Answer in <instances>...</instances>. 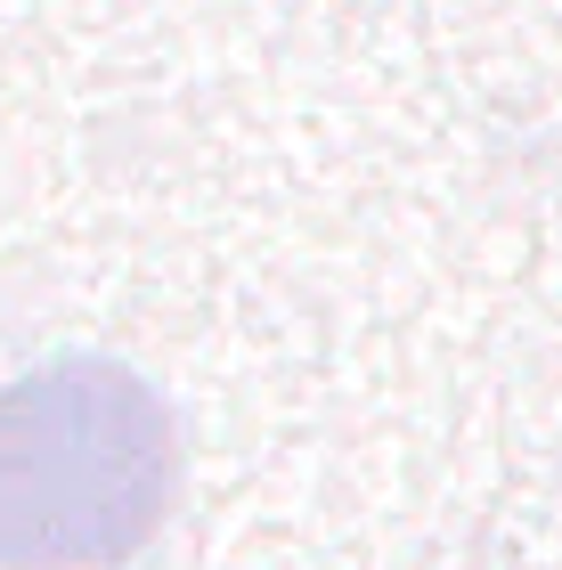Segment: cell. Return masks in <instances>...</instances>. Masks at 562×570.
Masks as SVG:
<instances>
[{"mask_svg": "<svg viewBox=\"0 0 562 570\" xmlns=\"http://www.w3.org/2000/svg\"><path fill=\"white\" fill-rule=\"evenodd\" d=\"M180 432L122 358L58 351L0 383V570H122L164 530Z\"/></svg>", "mask_w": 562, "mask_h": 570, "instance_id": "1", "label": "cell"}]
</instances>
